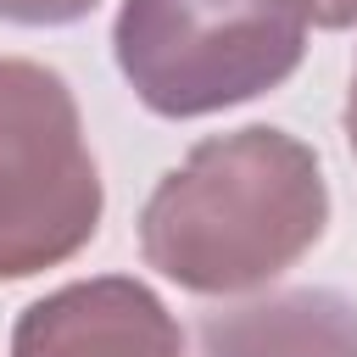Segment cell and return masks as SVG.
<instances>
[{"label":"cell","mask_w":357,"mask_h":357,"mask_svg":"<svg viewBox=\"0 0 357 357\" xmlns=\"http://www.w3.org/2000/svg\"><path fill=\"white\" fill-rule=\"evenodd\" d=\"M11 357H184L178 324L139 279L61 284L17 318Z\"/></svg>","instance_id":"277c9868"},{"label":"cell","mask_w":357,"mask_h":357,"mask_svg":"<svg viewBox=\"0 0 357 357\" xmlns=\"http://www.w3.org/2000/svg\"><path fill=\"white\" fill-rule=\"evenodd\" d=\"M307 0H123L117 67L162 117L240 106L296 73Z\"/></svg>","instance_id":"7a4b0ae2"},{"label":"cell","mask_w":357,"mask_h":357,"mask_svg":"<svg viewBox=\"0 0 357 357\" xmlns=\"http://www.w3.org/2000/svg\"><path fill=\"white\" fill-rule=\"evenodd\" d=\"M346 139H351V156H357V78H351V100H346Z\"/></svg>","instance_id":"ba28073f"},{"label":"cell","mask_w":357,"mask_h":357,"mask_svg":"<svg viewBox=\"0 0 357 357\" xmlns=\"http://www.w3.org/2000/svg\"><path fill=\"white\" fill-rule=\"evenodd\" d=\"M100 223V173L89 162L73 89L0 56V279L67 262Z\"/></svg>","instance_id":"3957f363"},{"label":"cell","mask_w":357,"mask_h":357,"mask_svg":"<svg viewBox=\"0 0 357 357\" xmlns=\"http://www.w3.org/2000/svg\"><path fill=\"white\" fill-rule=\"evenodd\" d=\"M95 0H0L6 22H28V28H56V22H78Z\"/></svg>","instance_id":"8992f818"},{"label":"cell","mask_w":357,"mask_h":357,"mask_svg":"<svg viewBox=\"0 0 357 357\" xmlns=\"http://www.w3.org/2000/svg\"><path fill=\"white\" fill-rule=\"evenodd\" d=\"M201 357H357V301L340 290H279L206 312Z\"/></svg>","instance_id":"5b68a950"},{"label":"cell","mask_w":357,"mask_h":357,"mask_svg":"<svg viewBox=\"0 0 357 357\" xmlns=\"http://www.w3.org/2000/svg\"><path fill=\"white\" fill-rule=\"evenodd\" d=\"M312 28H351L357 22V0H307Z\"/></svg>","instance_id":"52a82bcc"},{"label":"cell","mask_w":357,"mask_h":357,"mask_svg":"<svg viewBox=\"0 0 357 357\" xmlns=\"http://www.w3.org/2000/svg\"><path fill=\"white\" fill-rule=\"evenodd\" d=\"M329 218L318 156L284 128L201 139L145 201L139 251L156 273L201 296L279 279Z\"/></svg>","instance_id":"6da1fadb"}]
</instances>
